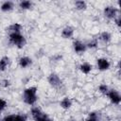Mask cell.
I'll return each instance as SVG.
<instances>
[{"mask_svg":"<svg viewBox=\"0 0 121 121\" xmlns=\"http://www.w3.org/2000/svg\"><path fill=\"white\" fill-rule=\"evenodd\" d=\"M37 87L35 86H29L24 90V95H23V100L26 104L29 106H33L37 100H38V95H37Z\"/></svg>","mask_w":121,"mask_h":121,"instance_id":"1","label":"cell"},{"mask_svg":"<svg viewBox=\"0 0 121 121\" xmlns=\"http://www.w3.org/2000/svg\"><path fill=\"white\" fill-rule=\"evenodd\" d=\"M7 105H8L7 101L5 99H3V98L0 97V112L4 111L6 109V107H7Z\"/></svg>","mask_w":121,"mask_h":121,"instance_id":"23","label":"cell"},{"mask_svg":"<svg viewBox=\"0 0 121 121\" xmlns=\"http://www.w3.org/2000/svg\"><path fill=\"white\" fill-rule=\"evenodd\" d=\"M0 121H2V120H1V119H0Z\"/></svg>","mask_w":121,"mask_h":121,"instance_id":"28","label":"cell"},{"mask_svg":"<svg viewBox=\"0 0 121 121\" xmlns=\"http://www.w3.org/2000/svg\"><path fill=\"white\" fill-rule=\"evenodd\" d=\"M9 57L5 56V57L1 58L0 59V72L5 71L9 65Z\"/></svg>","mask_w":121,"mask_h":121,"instance_id":"17","label":"cell"},{"mask_svg":"<svg viewBox=\"0 0 121 121\" xmlns=\"http://www.w3.org/2000/svg\"><path fill=\"white\" fill-rule=\"evenodd\" d=\"M18 64L21 68H27L32 64V60L27 56H23L19 59Z\"/></svg>","mask_w":121,"mask_h":121,"instance_id":"10","label":"cell"},{"mask_svg":"<svg viewBox=\"0 0 121 121\" xmlns=\"http://www.w3.org/2000/svg\"><path fill=\"white\" fill-rule=\"evenodd\" d=\"M109 90L110 89H109L108 85H106V84H100L98 86V92L100 94H102V95H107L108 92H109Z\"/></svg>","mask_w":121,"mask_h":121,"instance_id":"20","label":"cell"},{"mask_svg":"<svg viewBox=\"0 0 121 121\" xmlns=\"http://www.w3.org/2000/svg\"><path fill=\"white\" fill-rule=\"evenodd\" d=\"M113 22L115 23V25L117 26V27H120V22H121V18H120V15H118L116 18L113 19Z\"/></svg>","mask_w":121,"mask_h":121,"instance_id":"26","label":"cell"},{"mask_svg":"<svg viewBox=\"0 0 121 121\" xmlns=\"http://www.w3.org/2000/svg\"><path fill=\"white\" fill-rule=\"evenodd\" d=\"M97 45H98V42H97V40H92V41H90L89 43H86V47H87V48H90V49L96 48Z\"/></svg>","mask_w":121,"mask_h":121,"instance_id":"21","label":"cell"},{"mask_svg":"<svg viewBox=\"0 0 121 121\" xmlns=\"http://www.w3.org/2000/svg\"><path fill=\"white\" fill-rule=\"evenodd\" d=\"M2 121H15V114H9V115H6Z\"/></svg>","mask_w":121,"mask_h":121,"instance_id":"24","label":"cell"},{"mask_svg":"<svg viewBox=\"0 0 121 121\" xmlns=\"http://www.w3.org/2000/svg\"><path fill=\"white\" fill-rule=\"evenodd\" d=\"M79 70H80V72L82 73V74H84V75H88V74H90L91 72H92V70H93V65L90 63V62H82V63H80V65H79Z\"/></svg>","mask_w":121,"mask_h":121,"instance_id":"11","label":"cell"},{"mask_svg":"<svg viewBox=\"0 0 121 121\" xmlns=\"http://www.w3.org/2000/svg\"><path fill=\"white\" fill-rule=\"evenodd\" d=\"M73 49H74L75 53H77V54H82L87 49L86 43H84L83 42H81L79 40H76V41L73 42Z\"/></svg>","mask_w":121,"mask_h":121,"instance_id":"8","label":"cell"},{"mask_svg":"<svg viewBox=\"0 0 121 121\" xmlns=\"http://www.w3.org/2000/svg\"><path fill=\"white\" fill-rule=\"evenodd\" d=\"M13 7H14V5H13V3L11 1H5V2H3L1 4L0 9L3 12H9V11L13 9Z\"/></svg>","mask_w":121,"mask_h":121,"instance_id":"13","label":"cell"},{"mask_svg":"<svg viewBox=\"0 0 121 121\" xmlns=\"http://www.w3.org/2000/svg\"><path fill=\"white\" fill-rule=\"evenodd\" d=\"M26 114H15V121H26Z\"/></svg>","mask_w":121,"mask_h":121,"instance_id":"22","label":"cell"},{"mask_svg":"<svg viewBox=\"0 0 121 121\" xmlns=\"http://www.w3.org/2000/svg\"><path fill=\"white\" fill-rule=\"evenodd\" d=\"M22 25L19 23H13L12 25H10L9 26V33H21L22 31Z\"/></svg>","mask_w":121,"mask_h":121,"instance_id":"14","label":"cell"},{"mask_svg":"<svg viewBox=\"0 0 121 121\" xmlns=\"http://www.w3.org/2000/svg\"><path fill=\"white\" fill-rule=\"evenodd\" d=\"M33 6V3L31 1L28 0H23L21 2H19V8L23 10H26V9H30Z\"/></svg>","mask_w":121,"mask_h":121,"instance_id":"15","label":"cell"},{"mask_svg":"<svg viewBox=\"0 0 121 121\" xmlns=\"http://www.w3.org/2000/svg\"><path fill=\"white\" fill-rule=\"evenodd\" d=\"M96 66L97 69L100 71H106L109 70L111 67V62L106 58H98L96 60Z\"/></svg>","mask_w":121,"mask_h":121,"instance_id":"7","label":"cell"},{"mask_svg":"<svg viewBox=\"0 0 121 121\" xmlns=\"http://www.w3.org/2000/svg\"><path fill=\"white\" fill-rule=\"evenodd\" d=\"M85 121H100L99 113L97 112H91L88 113Z\"/></svg>","mask_w":121,"mask_h":121,"instance_id":"18","label":"cell"},{"mask_svg":"<svg viewBox=\"0 0 121 121\" xmlns=\"http://www.w3.org/2000/svg\"><path fill=\"white\" fill-rule=\"evenodd\" d=\"M72 105H73L72 99H71L70 97H68V96L63 97V98L60 100V108L63 109V110H68V109H70V108L72 107Z\"/></svg>","mask_w":121,"mask_h":121,"instance_id":"12","label":"cell"},{"mask_svg":"<svg viewBox=\"0 0 121 121\" xmlns=\"http://www.w3.org/2000/svg\"><path fill=\"white\" fill-rule=\"evenodd\" d=\"M47 81L53 88H60L62 84V81H61L60 78L55 73H51L47 77Z\"/></svg>","mask_w":121,"mask_h":121,"instance_id":"5","label":"cell"},{"mask_svg":"<svg viewBox=\"0 0 121 121\" xmlns=\"http://www.w3.org/2000/svg\"><path fill=\"white\" fill-rule=\"evenodd\" d=\"M106 95L108 96V98L110 99V101L112 104H114V105H119L120 104V102H121V96H120L118 91L113 90V89L109 90V92H108V94Z\"/></svg>","mask_w":121,"mask_h":121,"instance_id":"6","label":"cell"},{"mask_svg":"<svg viewBox=\"0 0 121 121\" xmlns=\"http://www.w3.org/2000/svg\"><path fill=\"white\" fill-rule=\"evenodd\" d=\"M67 121H77V119H75V118H70V119H68Z\"/></svg>","mask_w":121,"mask_h":121,"instance_id":"27","label":"cell"},{"mask_svg":"<svg viewBox=\"0 0 121 121\" xmlns=\"http://www.w3.org/2000/svg\"><path fill=\"white\" fill-rule=\"evenodd\" d=\"M30 114L35 121H52V119L38 107H32L30 110Z\"/></svg>","mask_w":121,"mask_h":121,"instance_id":"3","label":"cell"},{"mask_svg":"<svg viewBox=\"0 0 121 121\" xmlns=\"http://www.w3.org/2000/svg\"><path fill=\"white\" fill-rule=\"evenodd\" d=\"M1 85L4 87V88H8V87H9L10 86V81L9 80V79H3L2 81H1Z\"/></svg>","mask_w":121,"mask_h":121,"instance_id":"25","label":"cell"},{"mask_svg":"<svg viewBox=\"0 0 121 121\" xmlns=\"http://www.w3.org/2000/svg\"><path fill=\"white\" fill-rule=\"evenodd\" d=\"M99 39H100L104 43H110L111 40H112V35H111V33L108 32V31H103V32L100 33Z\"/></svg>","mask_w":121,"mask_h":121,"instance_id":"16","label":"cell"},{"mask_svg":"<svg viewBox=\"0 0 121 121\" xmlns=\"http://www.w3.org/2000/svg\"><path fill=\"white\" fill-rule=\"evenodd\" d=\"M118 9L113 7V6H107L105 7L104 10H103V13H104V16L109 19V20H113L114 18H116L118 16Z\"/></svg>","mask_w":121,"mask_h":121,"instance_id":"4","label":"cell"},{"mask_svg":"<svg viewBox=\"0 0 121 121\" xmlns=\"http://www.w3.org/2000/svg\"><path fill=\"white\" fill-rule=\"evenodd\" d=\"M9 42L12 45H14L18 48L24 47L25 44L26 43V40L22 33H9Z\"/></svg>","mask_w":121,"mask_h":121,"instance_id":"2","label":"cell"},{"mask_svg":"<svg viewBox=\"0 0 121 121\" xmlns=\"http://www.w3.org/2000/svg\"><path fill=\"white\" fill-rule=\"evenodd\" d=\"M75 5V8L78 9V10H85L87 9V3L85 1H82V0H78L74 3Z\"/></svg>","mask_w":121,"mask_h":121,"instance_id":"19","label":"cell"},{"mask_svg":"<svg viewBox=\"0 0 121 121\" xmlns=\"http://www.w3.org/2000/svg\"><path fill=\"white\" fill-rule=\"evenodd\" d=\"M74 32H75L74 27H72L70 26H66L62 28L60 34H61V37L63 39H71L74 36Z\"/></svg>","mask_w":121,"mask_h":121,"instance_id":"9","label":"cell"}]
</instances>
